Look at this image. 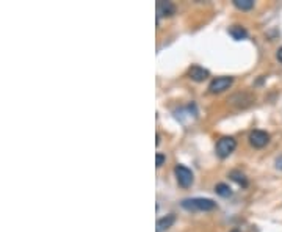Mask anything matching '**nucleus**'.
Segmentation results:
<instances>
[{
  "instance_id": "obj_14",
  "label": "nucleus",
  "mask_w": 282,
  "mask_h": 232,
  "mask_svg": "<svg viewBox=\"0 0 282 232\" xmlns=\"http://www.w3.org/2000/svg\"><path fill=\"white\" fill-rule=\"evenodd\" d=\"M274 166H276L278 170L282 171V156H279V157L276 159V161H274Z\"/></svg>"
},
{
  "instance_id": "obj_9",
  "label": "nucleus",
  "mask_w": 282,
  "mask_h": 232,
  "mask_svg": "<svg viewBox=\"0 0 282 232\" xmlns=\"http://www.w3.org/2000/svg\"><path fill=\"white\" fill-rule=\"evenodd\" d=\"M229 35L232 38H234L235 41H242L245 38H248V32H246L243 27H240V25H234V27H230L229 29Z\"/></svg>"
},
{
  "instance_id": "obj_11",
  "label": "nucleus",
  "mask_w": 282,
  "mask_h": 232,
  "mask_svg": "<svg viewBox=\"0 0 282 232\" xmlns=\"http://www.w3.org/2000/svg\"><path fill=\"white\" fill-rule=\"evenodd\" d=\"M215 192H216V195H220V196H223V198H228V196H230L232 195V190H230V187L228 185V184H216V187H215Z\"/></svg>"
},
{
  "instance_id": "obj_7",
  "label": "nucleus",
  "mask_w": 282,
  "mask_h": 232,
  "mask_svg": "<svg viewBox=\"0 0 282 232\" xmlns=\"http://www.w3.org/2000/svg\"><path fill=\"white\" fill-rule=\"evenodd\" d=\"M176 13V6L171 2H159L157 3V15L160 16H173Z\"/></svg>"
},
{
  "instance_id": "obj_2",
  "label": "nucleus",
  "mask_w": 282,
  "mask_h": 232,
  "mask_svg": "<svg viewBox=\"0 0 282 232\" xmlns=\"http://www.w3.org/2000/svg\"><path fill=\"white\" fill-rule=\"evenodd\" d=\"M235 147H237V142L234 137H223L216 143V156L220 159L229 157L235 151Z\"/></svg>"
},
{
  "instance_id": "obj_5",
  "label": "nucleus",
  "mask_w": 282,
  "mask_h": 232,
  "mask_svg": "<svg viewBox=\"0 0 282 232\" xmlns=\"http://www.w3.org/2000/svg\"><path fill=\"white\" fill-rule=\"evenodd\" d=\"M249 143L254 147H264L270 143V135L264 130H252L249 133Z\"/></svg>"
},
{
  "instance_id": "obj_12",
  "label": "nucleus",
  "mask_w": 282,
  "mask_h": 232,
  "mask_svg": "<svg viewBox=\"0 0 282 232\" xmlns=\"http://www.w3.org/2000/svg\"><path fill=\"white\" fill-rule=\"evenodd\" d=\"M234 5L238 10H251L254 6V0H234Z\"/></svg>"
},
{
  "instance_id": "obj_10",
  "label": "nucleus",
  "mask_w": 282,
  "mask_h": 232,
  "mask_svg": "<svg viewBox=\"0 0 282 232\" xmlns=\"http://www.w3.org/2000/svg\"><path fill=\"white\" fill-rule=\"evenodd\" d=\"M229 178L232 179V180H235L238 185H242V187H246L248 185V180H246V176L242 173V171H237V170H234V171H230L229 173Z\"/></svg>"
},
{
  "instance_id": "obj_8",
  "label": "nucleus",
  "mask_w": 282,
  "mask_h": 232,
  "mask_svg": "<svg viewBox=\"0 0 282 232\" xmlns=\"http://www.w3.org/2000/svg\"><path fill=\"white\" fill-rule=\"evenodd\" d=\"M176 221V216L171 214V215H166L163 218H160V220L157 221V228H155V232H163L166 229H169L174 224Z\"/></svg>"
},
{
  "instance_id": "obj_1",
  "label": "nucleus",
  "mask_w": 282,
  "mask_h": 232,
  "mask_svg": "<svg viewBox=\"0 0 282 232\" xmlns=\"http://www.w3.org/2000/svg\"><path fill=\"white\" fill-rule=\"evenodd\" d=\"M180 206L190 212H209L216 209V202L209 198H188L180 202Z\"/></svg>"
},
{
  "instance_id": "obj_4",
  "label": "nucleus",
  "mask_w": 282,
  "mask_h": 232,
  "mask_svg": "<svg viewBox=\"0 0 282 232\" xmlns=\"http://www.w3.org/2000/svg\"><path fill=\"white\" fill-rule=\"evenodd\" d=\"M232 83H234V79L232 77H228V75H223V77H216L210 82L209 85V91L212 94H218V93H223V91L229 89L232 87Z\"/></svg>"
},
{
  "instance_id": "obj_15",
  "label": "nucleus",
  "mask_w": 282,
  "mask_h": 232,
  "mask_svg": "<svg viewBox=\"0 0 282 232\" xmlns=\"http://www.w3.org/2000/svg\"><path fill=\"white\" fill-rule=\"evenodd\" d=\"M276 57H278V60L282 63V47H279V49H278V54H276Z\"/></svg>"
},
{
  "instance_id": "obj_6",
  "label": "nucleus",
  "mask_w": 282,
  "mask_h": 232,
  "mask_svg": "<svg viewBox=\"0 0 282 232\" xmlns=\"http://www.w3.org/2000/svg\"><path fill=\"white\" fill-rule=\"evenodd\" d=\"M188 75H190V79L194 80V82H204L210 75V72L207 71V69L194 65V66H192L188 69Z\"/></svg>"
},
{
  "instance_id": "obj_13",
  "label": "nucleus",
  "mask_w": 282,
  "mask_h": 232,
  "mask_svg": "<svg viewBox=\"0 0 282 232\" xmlns=\"http://www.w3.org/2000/svg\"><path fill=\"white\" fill-rule=\"evenodd\" d=\"M165 160H166V157L163 156V154H160V152L155 154V165H157V168H160L161 165H163Z\"/></svg>"
},
{
  "instance_id": "obj_3",
  "label": "nucleus",
  "mask_w": 282,
  "mask_h": 232,
  "mask_svg": "<svg viewBox=\"0 0 282 232\" xmlns=\"http://www.w3.org/2000/svg\"><path fill=\"white\" fill-rule=\"evenodd\" d=\"M174 174H176V179H177V184L180 187H183V188L192 187L193 180H194V176H193L192 170H188V168L183 166V165H176Z\"/></svg>"
},
{
  "instance_id": "obj_16",
  "label": "nucleus",
  "mask_w": 282,
  "mask_h": 232,
  "mask_svg": "<svg viewBox=\"0 0 282 232\" xmlns=\"http://www.w3.org/2000/svg\"><path fill=\"white\" fill-rule=\"evenodd\" d=\"M234 232H237V231H234Z\"/></svg>"
}]
</instances>
